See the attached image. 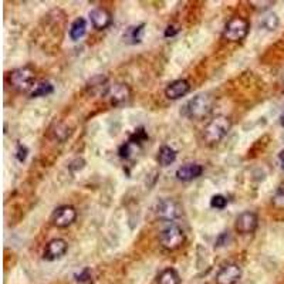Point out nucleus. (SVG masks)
<instances>
[{
  "label": "nucleus",
  "mask_w": 284,
  "mask_h": 284,
  "mask_svg": "<svg viewBox=\"0 0 284 284\" xmlns=\"http://www.w3.org/2000/svg\"><path fill=\"white\" fill-rule=\"evenodd\" d=\"M215 107V98L211 94H198L183 106L182 114L189 119H203Z\"/></svg>",
  "instance_id": "f257e3e1"
},
{
  "label": "nucleus",
  "mask_w": 284,
  "mask_h": 284,
  "mask_svg": "<svg viewBox=\"0 0 284 284\" xmlns=\"http://www.w3.org/2000/svg\"><path fill=\"white\" fill-rule=\"evenodd\" d=\"M231 128L230 118L226 115H216L208 122L203 129V141L209 145L221 142L223 138L229 134Z\"/></svg>",
  "instance_id": "f03ea898"
},
{
  "label": "nucleus",
  "mask_w": 284,
  "mask_h": 284,
  "mask_svg": "<svg viewBox=\"0 0 284 284\" xmlns=\"http://www.w3.org/2000/svg\"><path fill=\"white\" fill-rule=\"evenodd\" d=\"M250 30V23L243 17H231L223 29V39L230 43L243 42Z\"/></svg>",
  "instance_id": "7ed1b4c3"
},
{
  "label": "nucleus",
  "mask_w": 284,
  "mask_h": 284,
  "mask_svg": "<svg viewBox=\"0 0 284 284\" xmlns=\"http://www.w3.org/2000/svg\"><path fill=\"white\" fill-rule=\"evenodd\" d=\"M159 242L167 250H176L185 242V233L178 225L170 223L159 233Z\"/></svg>",
  "instance_id": "20e7f679"
},
{
  "label": "nucleus",
  "mask_w": 284,
  "mask_h": 284,
  "mask_svg": "<svg viewBox=\"0 0 284 284\" xmlns=\"http://www.w3.org/2000/svg\"><path fill=\"white\" fill-rule=\"evenodd\" d=\"M34 80H36V74L32 67H20V68H16L13 70L9 75V81L10 85L17 90V91H27L30 90L34 84Z\"/></svg>",
  "instance_id": "39448f33"
},
{
  "label": "nucleus",
  "mask_w": 284,
  "mask_h": 284,
  "mask_svg": "<svg viewBox=\"0 0 284 284\" xmlns=\"http://www.w3.org/2000/svg\"><path fill=\"white\" fill-rule=\"evenodd\" d=\"M155 213L161 221H175L182 216V208L176 200L165 198L158 200L155 206Z\"/></svg>",
  "instance_id": "423d86ee"
},
{
  "label": "nucleus",
  "mask_w": 284,
  "mask_h": 284,
  "mask_svg": "<svg viewBox=\"0 0 284 284\" xmlns=\"http://www.w3.org/2000/svg\"><path fill=\"white\" fill-rule=\"evenodd\" d=\"M75 219H77V211L70 205H63V206L57 208L52 215L53 225L56 227H60V229L71 226Z\"/></svg>",
  "instance_id": "0eeeda50"
},
{
  "label": "nucleus",
  "mask_w": 284,
  "mask_h": 284,
  "mask_svg": "<svg viewBox=\"0 0 284 284\" xmlns=\"http://www.w3.org/2000/svg\"><path fill=\"white\" fill-rule=\"evenodd\" d=\"M259 225V218L254 212L246 211L242 212L234 222V229L240 234H250L257 229Z\"/></svg>",
  "instance_id": "6e6552de"
},
{
  "label": "nucleus",
  "mask_w": 284,
  "mask_h": 284,
  "mask_svg": "<svg viewBox=\"0 0 284 284\" xmlns=\"http://www.w3.org/2000/svg\"><path fill=\"white\" fill-rule=\"evenodd\" d=\"M242 277V269L236 263L223 266L216 274V284H236Z\"/></svg>",
  "instance_id": "1a4fd4ad"
},
{
  "label": "nucleus",
  "mask_w": 284,
  "mask_h": 284,
  "mask_svg": "<svg viewBox=\"0 0 284 284\" xmlns=\"http://www.w3.org/2000/svg\"><path fill=\"white\" fill-rule=\"evenodd\" d=\"M68 250V244L63 239H53L47 243L46 249H44V260L47 262H54V260H58L61 259L64 254Z\"/></svg>",
  "instance_id": "9d476101"
},
{
  "label": "nucleus",
  "mask_w": 284,
  "mask_h": 284,
  "mask_svg": "<svg viewBox=\"0 0 284 284\" xmlns=\"http://www.w3.org/2000/svg\"><path fill=\"white\" fill-rule=\"evenodd\" d=\"M107 97L110 100V103L113 106H121L126 103L131 97V90L126 84L118 83V84L111 85L110 88H107Z\"/></svg>",
  "instance_id": "9b49d317"
},
{
  "label": "nucleus",
  "mask_w": 284,
  "mask_h": 284,
  "mask_svg": "<svg viewBox=\"0 0 284 284\" xmlns=\"http://www.w3.org/2000/svg\"><path fill=\"white\" fill-rule=\"evenodd\" d=\"M190 84L186 80H175L165 88V95L169 100H179L189 93Z\"/></svg>",
  "instance_id": "f8f14e48"
},
{
  "label": "nucleus",
  "mask_w": 284,
  "mask_h": 284,
  "mask_svg": "<svg viewBox=\"0 0 284 284\" xmlns=\"http://www.w3.org/2000/svg\"><path fill=\"white\" fill-rule=\"evenodd\" d=\"M90 20L93 23L94 29L104 30L111 24V14L103 7H97L90 11Z\"/></svg>",
  "instance_id": "ddd939ff"
},
{
  "label": "nucleus",
  "mask_w": 284,
  "mask_h": 284,
  "mask_svg": "<svg viewBox=\"0 0 284 284\" xmlns=\"http://www.w3.org/2000/svg\"><path fill=\"white\" fill-rule=\"evenodd\" d=\"M203 173V167L199 164H188L183 165L176 170V178L182 182H189L193 179L199 178L200 175Z\"/></svg>",
  "instance_id": "4468645a"
},
{
  "label": "nucleus",
  "mask_w": 284,
  "mask_h": 284,
  "mask_svg": "<svg viewBox=\"0 0 284 284\" xmlns=\"http://www.w3.org/2000/svg\"><path fill=\"white\" fill-rule=\"evenodd\" d=\"M157 159H158V164L161 167H169L176 161V151L173 148L168 147V145H164V147L159 148Z\"/></svg>",
  "instance_id": "2eb2a0df"
},
{
  "label": "nucleus",
  "mask_w": 284,
  "mask_h": 284,
  "mask_svg": "<svg viewBox=\"0 0 284 284\" xmlns=\"http://www.w3.org/2000/svg\"><path fill=\"white\" fill-rule=\"evenodd\" d=\"M144 30H145V24H138V26H131L126 29L124 33V42L128 44H137L141 43L142 36H144Z\"/></svg>",
  "instance_id": "dca6fc26"
},
{
  "label": "nucleus",
  "mask_w": 284,
  "mask_h": 284,
  "mask_svg": "<svg viewBox=\"0 0 284 284\" xmlns=\"http://www.w3.org/2000/svg\"><path fill=\"white\" fill-rule=\"evenodd\" d=\"M87 32V21L84 17H78L73 21L71 27H70V39L77 42L80 40Z\"/></svg>",
  "instance_id": "f3484780"
},
{
  "label": "nucleus",
  "mask_w": 284,
  "mask_h": 284,
  "mask_svg": "<svg viewBox=\"0 0 284 284\" xmlns=\"http://www.w3.org/2000/svg\"><path fill=\"white\" fill-rule=\"evenodd\" d=\"M158 284H180V276L175 269H165L158 276Z\"/></svg>",
  "instance_id": "a211bd4d"
},
{
  "label": "nucleus",
  "mask_w": 284,
  "mask_h": 284,
  "mask_svg": "<svg viewBox=\"0 0 284 284\" xmlns=\"http://www.w3.org/2000/svg\"><path fill=\"white\" fill-rule=\"evenodd\" d=\"M53 91L54 87L52 83H49V81H42V83H39V84L34 87V90L30 93V97H33V98H37V97H47V95L53 94Z\"/></svg>",
  "instance_id": "6ab92c4d"
},
{
  "label": "nucleus",
  "mask_w": 284,
  "mask_h": 284,
  "mask_svg": "<svg viewBox=\"0 0 284 284\" xmlns=\"http://www.w3.org/2000/svg\"><path fill=\"white\" fill-rule=\"evenodd\" d=\"M262 26H263L264 29H267L269 32L276 30V29L279 27V17H277V14H276V13L267 14L266 17H263V20H262Z\"/></svg>",
  "instance_id": "aec40b11"
},
{
  "label": "nucleus",
  "mask_w": 284,
  "mask_h": 284,
  "mask_svg": "<svg viewBox=\"0 0 284 284\" xmlns=\"http://www.w3.org/2000/svg\"><path fill=\"white\" fill-rule=\"evenodd\" d=\"M211 206L213 209L222 211L227 206V199L223 195H213L211 199Z\"/></svg>",
  "instance_id": "412c9836"
},
{
  "label": "nucleus",
  "mask_w": 284,
  "mask_h": 284,
  "mask_svg": "<svg viewBox=\"0 0 284 284\" xmlns=\"http://www.w3.org/2000/svg\"><path fill=\"white\" fill-rule=\"evenodd\" d=\"M273 205L276 208L284 209V183L283 185H280V186L277 188V190L274 192Z\"/></svg>",
  "instance_id": "4be33fe9"
},
{
  "label": "nucleus",
  "mask_w": 284,
  "mask_h": 284,
  "mask_svg": "<svg viewBox=\"0 0 284 284\" xmlns=\"http://www.w3.org/2000/svg\"><path fill=\"white\" fill-rule=\"evenodd\" d=\"M75 280L78 283H90L91 282V270L90 269H84L81 273L75 276Z\"/></svg>",
  "instance_id": "5701e85b"
},
{
  "label": "nucleus",
  "mask_w": 284,
  "mask_h": 284,
  "mask_svg": "<svg viewBox=\"0 0 284 284\" xmlns=\"http://www.w3.org/2000/svg\"><path fill=\"white\" fill-rule=\"evenodd\" d=\"M85 167V161L83 158H75L74 161L70 162L68 168L71 169L73 172H77V170H81V169Z\"/></svg>",
  "instance_id": "b1692460"
},
{
  "label": "nucleus",
  "mask_w": 284,
  "mask_h": 284,
  "mask_svg": "<svg viewBox=\"0 0 284 284\" xmlns=\"http://www.w3.org/2000/svg\"><path fill=\"white\" fill-rule=\"evenodd\" d=\"M27 154H29V149L24 147V145H21V144H17V151H16V158H17V161H20V162L26 161Z\"/></svg>",
  "instance_id": "393cba45"
},
{
  "label": "nucleus",
  "mask_w": 284,
  "mask_h": 284,
  "mask_svg": "<svg viewBox=\"0 0 284 284\" xmlns=\"http://www.w3.org/2000/svg\"><path fill=\"white\" fill-rule=\"evenodd\" d=\"M229 237H230L229 231H225V233H222L221 236H219V239L216 240V247L226 246V244H227V242H229Z\"/></svg>",
  "instance_id": "a878e982"
},
{
  "label": "nucleus",
  "mask_w": 284,
  "mask_h": 284,
  "mask_svg": "<svg viewBox=\"0 0 284 284\" xmlns=\"http://www.w3.org/2000/svg\"><path fill=\"white\" fill-rule=\"evenodd\" d=\"M250 4L253 7L259 9V10H264V9L270 7L273 4V1H250Z\"/></svg>",
  "instance_id": "bb28decb"
},
{
  "label": "nucleus",
  "mask_w": 284,
  "mask_h": 284,
  "mask_svg": "<svg viewBox=\"0 0 284 284\" xmlns=\"http://www.w3.org/2000/svg\"><path fill=\"white\" fill-rule=\"evenodd\" d=\"M178 33V29H175L173 26H168L167 30H165V37H169V36H175Z\"/></svg>",
  "instance_id": "cd10ccee"
},
{
  "label": "nucleus",
  "mask_w": 284,
  "mask_h": 284,
  "mask_svg": "<svg viewBox=\"0 0 284 284\" xmlns=\"http://www.w3.org/2000/svg\"><path fill=\"white\" fill-rule=\"evenodd\" d=\"M279 161H280V164H282V168L284 169V149L279 154Z\"/></svg>",
  "instance_id": "c85d7f7f"
},
{
  "label": "nucleus",
  "mask_w": 284,
  "mask_h": 284,
  "mask_svg": "<svg viewBox=\"0 0 284 284\" xmlns=\"http://www.w3.org/2000/svg\"><path fill=\"white\" fill-rule=\"evenodd\" d=\"M280 124H282V126H284V111L283 114H282V116H280Z\"/></svg>",
  "instance_id": "c756f323"
}]
</instances>
